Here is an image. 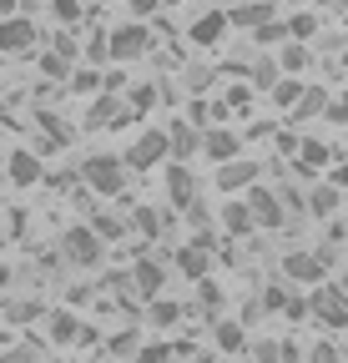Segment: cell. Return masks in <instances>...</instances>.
Returning a JSON list of instances; mask_svg holds the SVG:
<instances>
[{
	"mask_svg": "<svg viewBox=\"0 0 348 363\" xmlns=\"http://www.w3.org/2000/svg\"><path fill=\"white\" fill-rule=\"evenodd\" d=\"M61 257L71 262V267H101L106 262V238L96 233V227H86V222H76V227H66L61 233Z\"/></svg>",
	"mask_w": 348,
	"mask_h": 363,
	"instance_id": "cell-1",
	"label": "cell"
},
{
	"mask_svg": "<svg viewBox=\"0 0 348 363\" xmlns=\"http://www.w3.org/2000/svg\"><path fill=\"white\" fill-rule=\"evenodd\" d=\"M81 182H91L96 197H116V192L126 187V157H106V152L86 157V162H81Z\"/></svg>",
	"mask_w": 348,
	"mask_h": 363,
	"instance_id": "cell-2",
	"label": "cell"
},
{
	"mask_svg": "<svg viewBox=\"0 0 348 363\" xmlns=\"http://www.w3.org/2000/svg\"><path fill=\"white\" fill-rule=\"evenodd\" d=\"M308 303H313V318H318V323L348 328V293H343V283H313Z\"/></svg>",
	"mask_w": 348,
	"mask_h": 363,
	"instance_id": "cell-3",
	"label": "cell"
},
{
	"mask_svg": "<svg viewBox=\"0 0 348 363\" xmlns=\"http://www.w3.org/2000/svg\"><path fill=\"white\" fill-rule=\"evenodd\" d=\"M172 157V131L162 126V131H142L132 147H126V167L132 172H152L157 162H167Z\"/></svg>",
	"mask_w": 348,
	"mask_h": 363,
	"instance_id": "cell-4",
	"label": "cell"
},
{
	"mask_svg": "<svg viewBox=\"0 0 348 363\" xmlns=\"http://www.w3.org/2000/svg\"><path fill=\"white\" fill-rule=\"evenodd\" d=\"M328 272H333V252L318 247V252H288L283 257V278L293 283H328Z\"/></svg>",
	"mask_w": 348,
	"mask_h": 363,
	"instance_id": "cell-5",
	"label": "cell"
},
{
	"mask_svg": "<svg viewBox=\"0 0 348 363\" xmlns=\"http://www.w3.org/2000/svg\"><path fill=\"white\" fill-rule=\"evenodd\" d=\"M152 51V30L142 26V21H121L116 30H111V61H137V56H147Z\"/></svg>",
	"mask_w": 348,
	"mask_h": 363,
	"instance_id": "cell-6",
	"label": "cell"
},
{
	"mask_svg": "<svg viewBox=\"0 0 348 363\" xmlns=\"http://www.w3.org/2000/svg\"><path fill=\"white\" fill-rule=\"evenodd\" d=\"M247 207H252V217H257V227H263V233H283V227H288V217H283L288 202L273 197L263 182H252V187H247Z\"/></svg>",
	"mask_w": 348,
	"mask_h": 363,
	"instance_id": "cell-7",
	"label": "cell"
},
{
	"mask_svg": "<svg viewBox=\"0 0 348 363\" xmlns=\"http://www.w3.org/2000/svg\"><path fill=\"white\" fill-rule=\"evenodd\" d=\"M162 182H167V202H172V212H187V207L197 202V177H192L187 162H172Z\"/></svg>",
	"mask_w": 348,
	"mask_h": 363,
	"instance_id": "cell-8",
	"label": "cell"
},
{
	"mask_svg": "<svg viewBox=\"0 0 348 363\" xmlns=\"http://www.w3.org/2000/svg\"><path fill=\"white\" fill-rule=\"evenodd\" d=\"M35 40H40V26H35V21H26V16H11L6 26H0V51H6V56L30 51Z\"/></svg>",
	"mask_w": 348,
	"mask_h": 363,
	"instance_id": "cell-9",
	"label": "cell"
},
{
	"mask_svg": "<svg viewBox=\"0 0 348 363\" xmlns=\"http://www.w3.org/2000/svg\"><path fill=\"white\" fill-rule=\"evenodd\" d=\"M202 157L207 162H237L242 157V136L237 131H228V126H207V142H202Z\"/></svg>",
	"mask_w": 348,
	"mask_h": 363,
	"instance_id": "cell-10",
	"label": "cell"
},
{
	"mask_svg": "<svg viewBox=\"0 0 348 363\" xmlns=\"http://www.w3.org/2000/svg\"><path fill=\"white\" fill-rule=\"evenodd\" d=\"M162 283H167V267H162L157 257H142V262H132V288H137V298H142V303L162 298Z\"/></svg>",
	"mask_w": 348,
	"mask_h": 363,
	"instance_id": "cell-11",
	"label": "cell"
},
{
	"mask_svg": "<svg viewBox=\"0 0 348 363\" xmlns=\"http://www.w3.org/2000/svg\"><path fill=\"white\" fill-rule=\"evenodd\" d=\"M167 131H172V157H177V162L197 157V152H202V142H207V131H202L197 121H187V116H182V121H172Z\"/></svg>",
	"mask_w": 348,
	"mask_h": 363,
	"instance_id": "cell-12",
	"label": "cell"
},
{
	"mask_svg": "<svg viewBox=\"0 0 348 363\" xmlns=\"http://www.w3.org/2000/svg\"><path fill=\"white\" fill-rule=\"evenodd\" d=\"M257 172H263V167H257V162H247V157L223 162V167H217V187H223V192H247L252 182H257Z\"/></svg>",
	"mask_w": 348,
	"mask_h": 363,
	"instance_id": "cell-13",
	"label": "cell"
},
{
	"mask_svg": "<svg viewBox=\"0 0 348 363\" xmlns=\"http://www.w3.org/2000/svg\"><path fill=\"white\" fill-rule=\"evenodd\" d=\"M212 343H217V353H247V328H242V318H217L212 323Z\"/></svg>",
	"mask_w": 348,
	"mask_h": 363,
	"instance_id": "cell-14",
	"label": "cell"
},
{
	"mask_svg": "<svg viewBox=\"0 0 348 363\" xmlns=\"http://www.w3.org/2000/svg\"><path fill=\"white\" fill-rule=\"evenodd\" d=\"M6 172H11V182H16V187H35V182H40V152L11 147V157H6Z\"/></svg>",
	"mask_w": 348,
	"mask_h": 363,
	"instance_id": "cell-15",
	"label": "cell"
},
{
	"mask_svg": "<svg viewBox=\"0 0 348 363\" xmlns=\"http://www.w3.org/2000/svg\"><path fill=\"white\" fill-rule=\"evenodd\" d=\"M228 26H232V16H223V11H207L202 21H192V26H187V40H192V45H217V40L228 35Z\"/></svg>",
	"mask_w": 348,
	"mask_h": 363,
	"instance_id": "cell-16",
	"label": "cell"
},
{
	"mask_svg": "<svg viewBox=\"0 0 348 363\" xmlns=\"http://www.w3.org/2000/svg\"><path fill=\"white\" fill-rule=\"evenodd\" d=\"M278 66H283V76H303V71L313 66L308 40H283V45H278Z\"/></svg>",
	"mask_w": 348,
	"mask_h": 363,
	"instance_id": "cell-17",
	"label": "cell"
},
{
	"mask_svg": "<svg viewBox=\"0 0 348 363\" xmlns=\"http://www.w3.org/2000/svg\"><path fill=\"white\" fill-rule=\"evenodd\" d=\"M223 227H228V238H247L252 227H257V217H252V207H247V202H237V197H232V202L223 207Z\"/></svg>",
	"mask_w": 348,
	"mask_h": 363,
	"instance_id": "cell-18",
	"label": "cell"
},
{
	"mask_svg": "<svg viewBox=\"0 0 348 363\" xmlns=\"http://www.w3.org/2000/svg\"><path fill=\"white\" fill-rule=\"evenodd\" d=\"M177 267H182V278L202 283L207 272H212V257H207V247H202V242H192V247H182V252H177Z\"/></svg>",
	"mask_w": 348,
	"mask_h": 363,
	"instance_id": "cell-19",
	"label": "cell"
},
{
	"mask_svg": "<svg viewBox=\"0 0 348 363\" xmlns=\"http://www.w3.org/2000/svg\"><path fill=\"white\" fill-rule=\"evenodd\" d=\"M182 318H187V308L167 303V298H152V303H147V323H152V328H177Z\"/></svg>",
	"mask_w": 348,
	"mask_h": 363,
	"instance_id": "cell-20",
	"label": "cell"
},
{
	"mask_svg": "<svg viewBox=\"0 0 348 363\" xmlns=\"http://www.w3.org/2000/svg\"><path fill=\"white\" fill-rule=\"evenodd\" d=\"M338 202H343V187H338V182H313V197H308L313 217H328V212H338Z\"/></svg>",
	"mask_w": 348,
	"mask_h": 363,
	"instance_id": "cell-21",
	"label": "cell"
},
{
	"mask_svg": "<svg viewBox=\"0 0 348 363\" xmlns=\"http://www.w3.org/2000/svg\"><path fill=\"white\" fill-rule=\"evenodd\" d=\"M263 21H273V0H247V6L232 11V26H242V30H257Z\"/></svg>",
	"mask_w": 348,
	"mask_h": 363,
	"instance_id": "cell-22",
	"label": "cell"
},
{
	"mask_svg": "<svg viewBox=\"0 0 348 363\" xmlns=\"http://www.w3.org/2000/svg\"><path fill=\"white\" fill-rule=\"evenodd\" d=\"M303 91H308V86H303V81H298V76H283V81H278V86H273V91H268V101H273V106H278V111H293V106H298V101H303Z\"/></svg>",
	"mask_w": 348,
	"mask_h": 363,
	"instance_id": "cell-23",
	"label": "cell"
},
{
	"mask_svg": "<svg viewBox=\"0 0 348 363\" xmlns=\"http://www.w3.org/2000/svg\"><path fill=\"white\" fill-rule=\"evenodd\" d=\"M247 81H252L257 91H273V86L283 81V66H278V56H257V61H252V71H247Z\"/></svg>",
	"mask_w": 348,
	"mask_h": 363,
	"instance_id": "cell-24",
	"label": "cell"
},
{
	"mask_svg": "<svg viewBox=\"0 0 348 363\" xmlns=\"http://www.w3.org/2000/svg\"><path fill=\"white\" fill-rule=\"evenodd\" d=\"M132 222H137V233H147V238H162L167 227H172V212H157V207H137V212H132Z\"/></svg>",
	"mask_w": 348,
	"mask_h": 363,
	"instance_id": "cell-25",
	"label": "cell"
},
{
	"mask_svg": "<svg viewBox=\"0 0 348 363\" xmlns=\"http://www.w3.org/2000/svg\"><path fill=\"white\" fill-rule=\"evenodd\" d=\"M35 66H40V76H51V81H71V76H76L71 56H61V51H40Z\"/></svg>",
	"mask_w": 348,
	"mask_h": 363,
	"instance_id": "cell-26",
	"label": "cell"
},
{
	"mask_svg": "<svg viewBox=\"0 0 348 363\" xmlns=\"http://www.w3.org/2000/svg\"><path fill=\"white\" fill-rule=\"evenodd\" d=\"M51 343H76L81 338V323H76V313L71 308H61V313H51Z\"/></svg>",
	"mask_w": 348,
	"mask_h": 363,
	"instance_id": "cell-27",
	"label": "cell"
},
{
	"mask_svg": "<svg viewBox=\"0 0 348 363\" xmlns=\"http://www.w3.org/2000/svg\"><path fill=\"white\" fill-rule=\"evenodd\" d=\"M71 91H76V96H101V91H106V76H101L96 66H76Z\"/></svg>",
	"mask_w": 348,
	"mask_h": 363,
	"instance_id": "cell-28",
	"label": "cell"
},
{
	"mask_svg": "<svg viewBox=\"0 0 348 363\" xmlns=\"http://www.w3.org/2000/svg\"><path fill=\"white\" fill-rule=\"evenodd\" d=\"M40 313H46V303L35 298H6V323H35Z\"/></svg>",
	"mask_w": 348,
	"mask_h": 363,
	"instance_id": "cell-29",
	"label": "cell"
},
{
	"mask_svg": "<svg viewBox=\"0 0 348 363\" xmlns=\"http://www.w3.org/2000/svg\"><path fill=\"white\" fill-rule=\"evenodd\" d=\"M223 101H228V111L247 116V111H252V101H257V86H252V81H237V86H228V96H223Z\"/></svg>",
	"mask_w": 348,
	"mask_h": 363,
	"instance_id": "cell-30",
	"label": "cell"
},
{
	"mask_svg": "<svg viewBox=\"0 0 348 363\" xmlns=\"http://www.w3.org/2000/svg\"><path fill=\"white\" fill-rule=\"evenodd\" d=\"M137 348H142L137 328H116V333L106 338V353H111V358H137Z\"/></svg>",
	"mask_w": 348,
	"mask_h": 363,
	"instance_id": "cell-31",
	"label": "cell"
},
{
	"mask_svg": "<svg viewBox=\"0 0 348 363\" xmlns=\"http://www.w3.org/2000/svg\"><path fill=\"white\" fill-rule=\"evenodd\" d=\"M313 35H318V16H313V11L288 16V40H313Z\"/></svg>",
	"mask_w": 348,
	"mask_h": 363,
	"instance_id": "cell-32",
	"label": "cell"
},
{
	"mask_svg": "<svg viewBox=\"0 0 348 363\" xmlns=\"http://www.w3.org/2000/svg\"><path fill=\"white\" fill-rule=\"evenodd\" d=\"M197 308H202V313L212 318V323H217V308H223V288H217L212 278H202V283H197Z\"/></svg>",
	"mask_w": 348,
	"mask_h": 363,
	"instance_id": "cell-33",
	"label": "cell"
},
{
	"mask_svg": "<svg viewBox=\"0 0 348 363\" xmlns=\"http://www.w3.org/2000/svg\"><path fill=\"white\" fill-rule=\"evenodd\" d=\"M318 111H328V91L323 86H308V91H303V101L293 106V116H318Z\"/></svg>",
	"mask_w": 348,
	"mask_h": 363,
	"instance_id": "cell-34",
	"label": "cell"
},
{
	"mask_svg": "<svg viewBox=\"0 0 348 363\" xmlns=\"http://www.w3.org/2000/svg\"><path fill=\"white\" fill-rule=\"evenodd\" d=\"M172 353H177V343H167V338H157V343H142L132 363H172Z\"/></svg>",
	"mask_w": 348,
	"mask_h": 363,
	"instance_id": "cell-35",
	"label": "cell"
},
{
	"mask_svg": "<svg viewBox=\"0 0 348 363\" xmlns=\"http://www.w3.org/2000/svg\"><path fill=\"white\" fill-rule=\"evenodd\" d=\"M252 35H257V45H283L288 40V21H263Z\"/></svg>",
	"mask_w": 348,
	"mask_h": 363,
	"instance_id": "cell-36",
	"label": "cell"
},
{
	"mask_svg": "<svg viewBox=\"0 0 348 363\" xmlns=\"http://www.w3.org/2000/svg\"><path fill=\"white\" fill-rule=\"evenodd\" d=\"M101 61H111V35H91V40H86V66H101Z\"/></svg>",
	"mask_w": 348,
	"mask_h": 363,
	"instance_id": "cell-37",
	"label": "cell"
},
{
	"mask_svg": "<svg viewBox=\"0 0 348 363\" xmlns=\"http://www.w3.org/2000/svg\"><path fill=\"white\" fill-rule=\"evenodd\" d=\"M252 358H257V363H283V343H278V338H257V343H252Z\"/></svg>",
	"mask_w": 348,
	"mask_h": 363,
	"instance_id": "cell-38",
	"label": "cell"
},
{
	"mask_svg": "<svg viewBox=\"0 0 348 363\" xmlns=\"http://www.w3.org/2000/svg\"><path fill=\"white\" fill-rule=\"evenodd\" d=\"M91 227H96V233H101V238H106V242H111V238H121V233H126V222H121V217H111V212H101V217H91Z\"/></svg>",
	"mask_w": 348,
	"mask_h": 363,
	"instance_id": "cell-39",
	"label": "cell"
},
{
	"mask_svg": "<svg viewBox=\"0 0 348 363\" xmlns=\"http://www.w3.org/2000/svg\"><path fill=\"white\" fill-rule=\"evenodd\" d=\"M51 16L66 26H81V0H51Z\"/></svg>",
	"mask_w": 348,
	"mask_h": 363,
	"instance_id": "cell-40",
	"label": "cell"
},
{
	"mask_svg": "<svg viewBox=\"0 0 348 363\" xmlns=\"http://www.w3.org/2000/svg\"><path fill=\"white\" fill-rule=\"evenodd\" d=\"M308 363H343V348L323 338V343H313V353H308Z\"/></svg>",
	"mask_w": 348,
	"mask_h": 363,
	"instance_id": "cell-41",
	"label": "cell"
},
{
	"mask_svg": "<svg viewBox=\"0 0 348 363\" xmlns=\"http://www.w3.org/2000/svg\"><path fill=\"white\" fill-rule=\"evenodd\" d=\"M157 96H162V86H137V91H132V111H152Z\"/></svg>",
	"mask_w": 348,
	"mask_h": 363,
	"instance_id": "cell-42",
	"label": "cell"
},
{
	"mask_svg": "<svg viewBox=\"0 0 348 363\" xmlns=\"http://www.w3.org/2000/svg\"><path fill=\"white\" fill-rule=\"evenodd\" d=\"M0 363H40V358H35V343H11Z\"/></svg>",
	"mask_w": 348,
	"mask_h": 363,
	"instance_id": "cell-43",
	"label": "cell"
},
{
	"mask_svg": "<svg viewBox=\"0 0 348 363\" xmlns=\"http://www.w3.org/2000/svg\"><path fill=\"white\" fill-rule=\"evenodd\" d=\"M273 142H278L283 157H298V152H303V136H298V131H273Z\"/></svg>",
	"mask_w": 348,
	"mask_h": 363,
	"instance_id": "cell-44",
	"label": "cell"
},
{
	"mask_svg": "<svg viewBox=\"0 0 348 363\" xmlns=\"http://www.w3.org/2000/svg\"><path fill=\"white\" fill-rule=\"evenodd\" d=\"M212 116H217V111H212V106H207L202 96H192V106H187V121H197V126L207 131V121H212Z\"/></svg>",
	"mask_w": 348,
	"mask_h": 363,
	"instance_id": "cell-45",
	"label": "cell"
},
{
	"mask_svg": "<svg viewBox=\"0 0 348 363\" xmlns=\"http://www.w3.org/2000/svg\"><path fill=\"white\" fill-rule=\"evenodd\" d=\"M51 51H61V56H81V45H76V35H51Z\"/></svg>",
	"mask_w": 348,
	"mask_h": 363,
	"instance_id": "cell-46",
	"label": "cell"
},
{
	"mask_svg": "<svg viewBox=\"0 0 348 363\" xmlns=\"http://www.w3.org/2000/svg\"><path fill=\"white\" fill-rule=\"evenodd\" d=\"M187 222H192V227H207V222H212V212H207V202H202V197L187 207Z\"/></svg>",
	"mask_w": 348,
	"mask_h": 363,
	"instance_id": "cell-47",
	"label": "cell"
},
{
	"mask_svg": "<svg viewBox=\"0 0 348 363\" xmlns=\"http://www.w3.org/2000/svg\"><path fill=\"white\" fill-rule=\"evenodd\" d=\"M126 6H132V16H157L162 0H126Z\"/></svg>",
	"mask_w": 348,
	"mask_h": 363,
	"instance_id": "cell-48",
	"label": "cell"
},
{
	"mask_svg": "<svg viewBox=\"0 0 348 363\" xmlns=\"http://www.w3.org/2000/svg\"><path fill=\"white\" fill-rule=\"evenodd\" d=\"M207 81H212L207 66H202V71H187V86H192V91H207Z\"/></svg>",
	"mask_w": 348,
	"mask_h": 363,
	"instance_id": "cell-49",
	"label": "cell"
},
{
	"mask_svg": "<svg viewBox=\"0 0 348 363\" xmlns=\"http://www.w3.org/2000/svg\"><path fill=\"white\" fill-rule=\"evenodd\" d=\"M86 298H91V288H66V303H71V308H81Z\"/></svg>",
	"mask_w": 348,
	"mask_h": 363,
	"instance_id": "cell-50",
	"label": "cell"
},
{
	"mask_svg": "<svg viewBox=\"0 0 348 363\" xmlns=\"http://www.w3.org/2000/svg\"><path fill=\"white\" fill-rule=\"evenodd\" d=\"M121 86H126V71H106V91H111V96H116Z\"/></svg>",
	"mask_w": 348,
	"mask_h": 363,
	"instance_id": "cell-51",
	"label": "cell"
},
{
	"mask_svg": "<svg viewBox=\"0 0 348 363\" xmlns=\"http://www.w3.org/2000/svg\"><path fill=\"white\" fill-rule=\"evenodd\" d=\"M76 343H81V348H96V328H91V323H81V338H76Z\"/></svg>",
	"mask_w": 348,
	"mask_h": 363,
	"instance_id": "cell-52",
	"label": "cell"
},
{
	"mask_svg": "<svg viewBox=\"0 0 348 363\" xmlns=\"http://www.w3.org/2000/svg\"><path fill=\"white\" fill-rule=\"evenodd\" d=\"M328 121H338V126H348V106H328Z\"/></svg>",
	"mask_w": 348,
	"mask_h": 363,
	"instance_id": "cell-53",
	"label": "cell"
},
{
	"mask_svg": "<svg viewBox=\"0 0 348 363\" xmlns=\"http://www.w3.org/2000/svg\"><path fill=\"white\" fill-rule=\"evenodd\" d=\"M283 363H303V353H298V343H283Z\"/></svg>",
	"mask_w": 348,
	"mask_h": 363,
	"instance_id": "cell-54",
	"label": "cell"
},
{
	"mask_svg": "<svg viewBox=\"0 0 348 363\" xmlns=\"http://www.w3.org/2000/svg\"><path fill=\"white\" fill-rule=\"evenodd\" d=\"M333 182H338V187H348V162H343V167L333 172Z\"/></svg>",
	"mask_w": 348,
	"mask_h": 363,
	"instance_id": "cell-55",
	"label": "cell"
},
{
	"mask_svg": "<svg viewBox=\"0 0 348 363\" xmlns=\"http://www.w3.org/2000/svg\"><path fill=\"white\" fill-rule=\"evenodd\" d=\"M162 6H182V0H162Z\"/></svg>",
	"mask_w": 348,
	"mask_h": 363,
	"instance_id": "cell-56",
	"label": "cell"
},
{
	"mask_svg": "<svg viewBox=\"0 0 348 363\" xmlns=\"http://www.w3.org/2000/svg\"><path fill=\"white\" fill-rule=\"evenodd\" d=\"M51 363H66V358H51Z\"/></svg>",
	"mask_w": 348,
	"mask_h": 363,
	"instance_id": "cell-57",
	"label": "cell"
},
{
	"mask_svg": "<svg viewBox=\"0 0 348 363\" xmlns=\"http://www.w3.org/2000/svg\"><path fill=\"white\" fill-rule=\"evenodd\" d=\"M343 26H348V16H343Z\"/></svg>",
	"mask_w": 348,
	"mask_h": 363,
	"instance_id": "cell-58",
	"label": "cell"
}]
</instances>
